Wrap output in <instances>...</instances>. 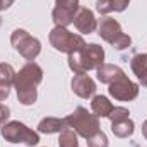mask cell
I'll return each instance as SVG.
<instances>
[{
  "label": "cell",
  "mask_w": 147,
  "mask_h": 147,
  "mask_svg": "<svg viewBox=\"0 0 147 147\" xmlns=\"http://www.w3.org/2000/svg\"><path fill=\"white\" fill-rule=\"evenodd\" d=\"M63 121H65V127L72 128L77 135L84 139H89L91 135L99 132V116H96L94 113H89L82 106L75 108L74 113L63 118Z\"/></svg>",
  "instance_id": "cell-4"
},
{
  "label": "cell",
  "mask_w": 147,
  "mask_h": 147,
  "mask_svg": "<svg viewBox=\"0 0 147 147\" xmlns=\"http://www.w3.org/2000/svg\"><path fill=\"white\" fill-rule=\"evenodd\" d=\"M43 80V69L34 63V62H28L19 72L16 74V80H14V87L17 92V99L21 105L24 106H31L34 105L38 99V86Z\"/></svg>",
  "instance_id": "cell-1"
},
{
  "label": "cell",
  "mask_w": 147,
  "mask_h": 147,
  "mask_svg": "<svg viewBox=\"0 0 147 147\" xmlns=\"http://www.w3.org/2000/svg\"><path fill=\"white\" fill-rule=\"evenodd\" d=\"M0 24H2V17H0Z\"/></svg>",
  "instance_id": "cell-27"
},
{
  "label": "cell",
  "mask_w": 147,
  "mask_h": 147,
  "mask_svg": "<svg viewBox=\"0 0 147 147\" xmlns=\"http://www.w3.org/2000/svg\"><path fill=\"white\" fill-rule=\"evenodd\" d=\"M130 67L137 75L142 87H147V53H137L130 60Z\"/></svg>",
  "instance_id": "cell-12"
},
{
  "label": "cell",
  "mask_w": 147,
  "mask_h": 147,
  "mask_svg": "<svg viewBox=\"0 0 147 147\" xmlns=\"http://www.w3.org/2000/svg\"><path fill=\"white\" fill-rule=\"evenodd\" d=\"M9 116H10V110H9V106H5V105L0 103V128L7 123Z\"/></svg>",
  "instance_id": "cell-22"
},
{
  "label": "cell",
  "mask_w": 147,
  "mask_h": 147,
  "mask_svg": "<svg viewBox=\"0 0 147 147\" xmlns=\"http://www.w3.org/2000/svg\"><path fill=\"white\" fill-rule=\"evenodd\" d=\"M142 135H144V137L147 139V120L144 121V123H142Z\"/></svg>",
  "instance_id": "cell-26"
},
{
  "label": "cell",
  "mask_w": 147,
  "mask_h": 147,
  "mask_svg": "<svg viewBox=\"0 0 147 147\" xmlns=\"http://www.w3.org/2000/svg\"><path fill=\"white\" fill-rule=\"evenodd\" d=\"M130 0H113V9L115 12H123L127 7H128Z\"/></svg>",
  "instance_id": "cell-23"
},
{
  "label": "cell",
  "mask_w": 147,
  "mask_h": 147,
  "mask_svg": "<svg viewBox=\"0 0 147 147\" xmlns=\"http://www.w3.org/2000/svg\"><path fill=\"white\" fill-rule=\"evenodd\" d=\"M134 130H135V125L130 118L127 120H121V121H111V132L115 137L118 139H127V137H132L134 135Z\"/></svg>",
  "instance_id": "cell-16"
},
{
  "label": "cell",
  "mask_w": 147,
  "mask_h": 147,
  "mask_svg": "<svg viewBox=\"0 0 147 147\" xmlns=\"http://www.w3.org/2000/svg\"><path fill=\"white\" fill-rule=\"evenodd\" d=\"M87 140V147H108V137L105 132H96L94 135H91Z\"/></svg>",
  "instance_id": "cell-19"
},
{
  "label": "cell",
  "mask_w": 147,
  "mask_h": 147,
  "mask_svg": "<svg viewBox=\"0 0 147 147\" xmlns=\"http://www.w3.org/2000/svg\"><path fill=\"white\" fill-rule=\"evenodd\" d=\"M98 34L101 36V39H105L106 43H110L111 46L118 51H123L127 48H130L132 45V38L128 34H125L121 31V26L116 19H113L110 16H103L98 21Z\"/></svg>",
  "instance_id": "cell-3"
},
{
  "label": "cell",
  "mask_w": 147,
  "mask_h": 147,
  "mask_svg": "<svg viewBox=\"0 0 147 147\" xmlns=\"http://www.w3.org/2000/svg\"><path fill=\"white\" fill-rule=\"evenodd\" d=\"M74 26L77 28L79 33L82 34H91L98 28V21L94 17V12L87 7H79L75 17H74Z\"/></svg>",
  "instance_id": "cell-10"
},
{
  "label": "cell",
  "mask_w": 147,
  "mask_h": 147,
  "mask_svg": "<svg viewBox=\"0 0 147 147\" xmlns=\"http://www.w3.org/2000/svg\"><path fill=\"white\" fill-rule=\"evenodd\" d=\"M10 43H12L14 50L19 51V55H22L29 62H33L38 55L41 53V43H39V39L31 36L24 29H14L12 34H10Z\"/></svg>",
  "instance_id": "cell-7"
},
{
  "label": "cell",
  "mask_w": 147,
  "mask_h": 147,
  "mask_svg": "<svg viewBox=\"0 0 147 147\" xmlns=\"http://www.w3.org/2000/svg\"><path fill=\"white\" fill-rule=\"evenodd\" d=\"M50 43L51 46L60 51V53H77L80 51L87 43L84 41V38L80 34H75V33H70L67 28L63 26H55L51 31H50Z\"/></svg>",
  "instance_id": "cell-5"
},
{
  "label": "cell",
  "mask_w": 147,
  "mask_h": 147,
  "mask_svg": "<svg viewBox=\"0 0 147 147\" xmlns=\"http://www.w3.org/2000/svg\"><path fill=\"white\" fill-rule=\"evenodd\" d=\"M58 146H60V147H79L77 134L74 132L72 128L65 127V128L60 132V137H58Z\"/></svg>",
  "instance_id": "cell-17"
},
{
  "label": "cell",
  "mask_w": 147,
  "mask_h": 147,
  "mask_svg": "<svg viewBox=\"0 0 147 147\" xmlns=\"http://www.w3.org/2000/svg\"><path fill=\"white\" fill-rule=\"evenodd\" d=\"M108 118H110V121H121V120L130 118V111L127 110V108H123V106H116V108L111 110Z\"/></svg>",
  "instance_id": "cell-20"
},
{
  "label": "cell",
  "mask_w": 147,
  "mask_h": 147,
  "mask_svg": "<svg viewBox=\"0 0 147 147\" xmlns=\"http://www.w3.org/2000/svg\"><path fill=\"white\" fill-rule=\"evenodd\" d=\"M96 10L101 16H106L110 12H115L113 9V0H96Z\"/></svg>",
  "instance_id": "cell-21"
},
{
  "label": "cell",
  "mask_w": 147,
  "mask_h": 147,
  "mask_svg": "<svg viewBox=\"0 0 147 147\" xmlns=\"http://www.w3.org/2000/svg\"><path fill=\"white\" fill-rule=\"evenodd\" d=\"M12 2H14V0H12Z\"/></svg>",
  "instance_id": "cell-28"
},
{
  "label": "cell",
  "mask_w": 147,
  "mask_h": 147,
  "mask_svg": "<svg viewBox=\"0 0 147 147\" xmlns=\"http://www.w3.org/2000/svg\"><path fill=\"white\" fill-rule=\"evenodd\" d=\"M79 7V0H55V9L51 12L55 26L67 28L69 24H72Z\"/></svg>",
  "instance_id": "cell-9"
},
{
  "label": "cell",
  "mask_w": 147,
  "mask_h": 147,
  "mask_svg": "<svg viewBox=\"0 0 147 147\" xmlns=\"http://www.w3.org/2000/svg\"><path fill=\"white\" fill-rule=\"evenodd\" d=\"M65 128V121L63 118H55V116H46L39 121L38 125V132L51 135V134H60Z\"/></svg>",
  "instance_id": "cell-14"
},
{
  "label": "cell",
  "mask_w": 147,
  "mask_h": 147,
  "mask_svg": "<svg viewBox=\"0 0 147 147\" xmlns=\"http://www.w3.org/2000/svg\"><path fill=\"white\" fill-rule=\"evenodd\" d=\"M9 94H10V86H2V84H0V101L7 99Z\"/></svg>",
  "instance_id": "cell-24"
},
{
  "label": "cell",
  "mask_w": 147,
  "mask_h": 147,
  "mask_svg": "<svg viewBox=\"0 0 147 147\" xmlns=\"http://www.w3.org/2000/svg\"><path fill=\"white\" fill-rule=\"evenodd\" d=\"M108 86H110L108 87L110 96L115 98L116 101H134L139 96V86L135 82H132L125 74Z\"/></svg>",
  "instance_id": "cell-8"
},
{
  "label": "cell",
  "mask_w": 147,
  "mask_h": 147,
  "mask_svg": "<svg viewBox=\"0 0 147 147\" xmlns=\"http://www.w3.org/2000/svg\"><path fill=\"white\" fill-rule=\"evenodd\" d=\"M72 91L82 99H89L96 92V82L87 74H75L72 79Z\"/></svg>",
  "instance_id": "cell-11"
},
{
  "label": "cell",
  "mask_w": 147,
  "mask_h": 147,
  "mask_svg": "<svg viewBox=\"0 0 147 147\" xmlns=\"http://www.w3.org/2000/svg\"><path fill=\"white\" fill-rule=\"evenodd\" d=\"M96 75H98V80L101 84H111L113 80H116L118 77L123 75V70L118 67V65H113V63H103L96 69Z\"/></svg>",
  "instance_id": "cell-13"
},
{
  "label": "cell",
  "mask_w": 147,
  "mask_h": 147,
  "mask_svg": "<svg viewBox=\"0 0 147 147\" xmlns=\"http://www.w3.org/2000/svg\"><path fill=\"white\" fill-rule=\"evenodd\" d=\"M103 63H105V50L96 43H89L80 51L69 55V67L74 74H86L89 70H96Z\"/></svg>",
  "instance_id": "cell-2"
},
{
  "label": "cell",
  "mask_w": 147,
  "mask_h": 147,
  "mask_svg": "<svg viewBox=\"0 0 147 147\" xmlns=\"http://www.w3.org/2000/svg\"><path fill=\"white\" fill-rule=\"evenodd\" d=\"M16 70L10 63H5L2 62L0 63V84L2 86H14V80H16Z\"/></svg>",
  "instance_id": "cell-18"
},
{
  "label": "cell",
  "mask_w": 147,
  "mask_h": 147,
  "mask_svg": "<svg viewBox=\"0 0 147 147\" xmlns=\"http://www.w3.org/2000/svg\"><path fill=\"white\" fill-rule=\"evenodd\" d=\"M12 3H14L12 0H0V12H2V10H7Z\"/></svg>",
  "instance_id": "cell-25"
},
{
  "label": "cell",
  "mask_w": 147,
  "mask_h": 147,
  "mask_svg": "<svg viewBox=\"0 0 147 147\" xmlns=\"http://www.w3.org/2000/svg\"><path fill=\"white\" fill-rule=\"evenodd\" d=\"M113 108H115V106L111 105V101L106 98V96H101V94L92 96L91 110H92V113H94L96 116H99V118H108Z\"/></svg>",
  "instance_id": "cell-15"
},
{
  "label": "cell",
  "mask_w": 147,
  "mask_h": 147,
  "mask_svg": "<svg viewBox=\"0 0 147 147\" xmlns=\"http://www.w3.org/2000/svg\"><path fill=\"white\" fill-rule=\"evenodd\" d=\"M2 137L7 142L12 144H26L28 147H34L39 142V135L38 132L31 130L29 127H26L21 121H7L2 127Z\"/></svg>",
  "instance_id": "cell-6"
}]
</instances>
